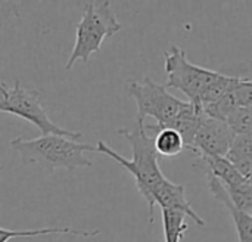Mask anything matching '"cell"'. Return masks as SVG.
<instances>
[{"mask_svg":"<svg viewBox=\"0 0 252 242\" xmlns=\"http://www.w3.org/2000/svg\"><path fill=\"white\" fill-rule=\"evenodd\" d=\"M118 135L127 139V142L130 143L131 157H133L131 160L124 158L102 140L97 142V146L94 148L97 152L105 154L112 160H115L126 172H128L133 176L136 182V188L139 189L140 195L145 198L149 207V222L154 223L155 206L152 201V191L162 179H165V176L159 169V157L154 146V138L148 132H145V129L143 130L137 129L134 132L121 129L118 130Z\"/></svg>","mask_w":252,"mask_h":242,"instance_id":"cell-1","label":"cell"},{"mask_svg":"<svg viewBox=\"0 0 252 242\" xmlns=\"http://www.w3.org/2000/svg\"><path fill=\"white\" fill-rule=\"evenodd\" d=\"M10 146L19 154L24 164H35L49 173L56 169L75 170L90 167L92 161L86 155L87 152H94L96 148L87 143H78L77 140L46 135L35 139L16 138L10 140Z\"/></svg>","mask_w":252,"mask_h":242,"instance_id":"cell-2","label":"cell"},{"mask_svg":"<svg viewBox=\"0 0 252 242\" xmlns=\"http://www.w3.org/2000/svg\"><path fill=\"white\" fill-rule=\"evenodd\" d=\"M123 30V24L117 19L111 9V1L100 3L89 1L86 4L81 21L75 31V44L65 65V69H71L77 61L87 62L94 52L100 50L105 38L115 35Z\"/></svg>","mask_w":252,"mask_h":242,"instance_id":"cell-3","label":"cell"},{"mask_svg":"<svg viewBox=\"0 0 252 242\" xmlns=\"http://www.w3.org/2000/svg\"><path fill=\"white\" fill-rule=\"evenodd\" d=\"M127 93L137 104V129L143 130L148 117L155 118L158 129L171 126L180 109L186 105L185 101L170 95L164 84L155 83L151 77H145L143 83L131 81L127 86Z\"/></svg>","mask_w":252,"mask_h":242,"instance_id":"cell-4","label":"cell"},{"mask_svg":"<svg viewBox=\"0 0 252 242\" xmlns=\"http://www.w3.org/2000/svg\"><path fill=\"white\" fill-rule=\"evenodd\" d=\"M164 67L167 72L165 89H176L186 95L189 104L201 106V96L204 90L217 78L220 72L198 67L192 64L186 52L179 46H171L170 52L164 53ZM202 108V106H201Z\"/></svg>","mask_w":252,"mask_h":242,"instance_id":"cell-5","label":"cell"},{"mask_svg":"<svg viewBox=\"0 0 252 242\" xmlns=\"http://www.w3.org/2000/svg\"><path fill=\"white\" fill-rule=\"evenodd\" d=\"M0 112L12 114L32 123L41 132V136L56 135L72 140L81 139V133L69 132L55 124L40 104V93L37 90H25L19 80L15 81L12 89H6V92L0 95Z\"/></svg>","mask_w":252,"mask_h":242,"instance_id":"cell-6","label":"cell"},{"mask_svg":"<svg viewBox=\"0 0 252 242\" xmlns=\"http://www.w3.org/2000/svg\"><path fill=\"white\" fill-rule=\"evenodd\" d=\"M235 135L229 126L219 118L207 117L199 124V129L195 135L193 143L189 151L196 157H226Z\"/></svg>","mask_w":252,"mask_h":242,"instance_id":"cell-7","label":"cell"},{"mask_svg":"<svg viewBox=\"0 0 252 242\" xmlns=\"http://www.w3.org/2000/svg\"><path fill=\"white\" fill-rule=\"evenodd\" d=\"M152 201H154V206H158L161 210L179 211V213L190 217L198 226H201V228L205 226V220L201 219V216H198V213L192 208V204L186 198L185 185L173 183L165 177L154 188Z\"/></svg>","mask_w":252,"mask_h":242,"instance_id":"cell-8","label":"cell"},{"mask_svg":"<svg viewBox=\"0 0 252 242\" xmlns=\"http://www.w3.org/2000/svg\"><path fill=\"white\" fill-rule=\"evenodd\" d=\"M239 108H252V83L250 78H242V81L221 96L217 102L202 106L207 117L223 120L227 114Z\"/></svg>","mask_w":252,"mask_h":242,"instance_id":"cell-9","label":"cell"},{"mask_svg":"<svg viewBox=\"0 0 252 242\" xmlns=\"http://www.w3.org/2000/svg\"><path fill=\"white\" fill-rule=\"evenodd\" d=\"M208 177V188H210V192L213 194V197L220 201L229 211L233 223H235V229H236V234H238V240L239 242H252V216L251 214H247L241 210H238L233 203L229 200L227 194H226V189L224 186L216 179L213 177L211 174H207Z\"/></svg>","mask_w":252,"mask_h":242,"instance_id":"cell-10","label":"cell"},{"mask_svg":"<svg viewBox=\"0 0 252 242\" xmlns=\"http://www.w3.org/2000/svg\"><path fill=\"white\" fill-rule=\"evenodd\" d=\"M202 118H204L202 108L186 102V105L180 109V112L171 123L170 129L176 130L180 135V138L185 143V149H190Z\"/></svg>","mask_w":252,"mask_h":242,"instance_id":"cell-11","label":"cell"},{"mask_svg":"<svg viewBox=\"0 0 252 242\" xmlns=\"http://www.w3.org/2000/svg\"><path fill=\"white\" fill-rule=\"evenodd\" d=\"M143 129L154 138V146L159 158H176L185 151V143L176 130L170 127L158 129L157 126H145Z\"/></svg>","mask_w":252,"mask_h":242,"instance_id":"cell-12","label":"cell"},{"mask_svg":"<svg viewBox=\"0 0 252 242\" xmlns=\"http://www.w3.org/2000/svg\"><path fill=\"white\" fill-rule=\"evenodd\" d=\"M245 179H251L252 172V135L235 136L224 157Z\"/></svg>","mask_w":252,"mask_h":242,"instance_id":"cell-13","label":"cell"},{"mask_svg":"<svg viewBox=\"0 0 252 242\" xmlns=\"http://www.w3.org/2000/svg\"><path fill=\"white\" fill-rule=\"evenodd\" d=\"M199 163L207 169V174L216 177L224 188L247 180L226 158L223 157H198Z\"/></svg>","mask_w":252,"mask_h":242,"instance_id":"cell-14","label":"cell"},{"mask_svg":"<svg viewBox=\"0 0 252 242\" xmlns=\"http://www.w3.org/2000/svg\"><path fill=\"white\" fill-rule=\"evenodd\" d=\"M44 235H72L80 238L99 237V231H80L74 228H43V229H28V231H12L7 228H0V242H9L13 238H35Z\"/></svg>","mask_w":252,"mask_h":242,"instance_id":"cell-15","label":"cell"},{"mask_svg":"<svg viewBox=\"0 0 252 242\" xmlns=\"http://www.w3.org/2000/svg\"><path fill=\"white\" fill-rule=\"evenodd\" d=\"M162 213V226L165 242H180L185 238L189 226L186 223V216L179 211L161 210Z\"/></svg>","mask_w":252,"mask_h":242,"instance_id":"cell-16","label":"cell"},{"mask_svg":"<svg viewBox=\"0 0 252 242\" xmlns=\"http://www.w3.org/2000/svg\"><path fill=\"white\" fill-rule=\"evenodd\" d=\"M241 81H242V77H232V75H226L220 72L217 78L204 90L201 96V106L217 102L221 96H224L229 90H232Z\"/></svg>","mask_w":252,"mask_h":242,"instance_id":"cell-17","label":"cell"},{"mask_svg":"<svg viewBox=\"0 0 252 242\" xmlns=\"http://www.w3.org/2000/svg\"><path fill=\"white\" fill-rule=\"evenodd\" d=\"M226 194L229 197V200L233 203V206L252 216V185L251 179H247L238 185H232V186H226Z\"/></svg>","mask_w":252,"mask_h":242,"instance_id":"cell-18","label":"cell"},{"mask_svg":"<svg viewBox=\"0 0 252 242\" xmlns=\"http://www.w3.org/2000/svg\"><path fill=\"white\" fill-rule=\"evenodd\" d=\"M224 123L229 126L235 136L252 135L251 108H239L226 115Z\"/></svg>","mask_w":252,"mask_h":242,"instance_id":"cell-19","label":"cell"},{"mask_svg":"<svg viewBox=\"0 0 252 242\" xmlns=\"http://www.w3.org/2000/svg\"><path fill=\"white\" fill-rule=\"evenodd\" d=\"M6 84H3L1 81H0V95H3L4 92H6V87H4Z\"/></svg>","mask_w":252,"mask_h":242,"instance_id":"cell-20","label":"cell"}]
</instances>
